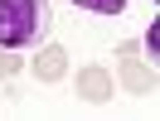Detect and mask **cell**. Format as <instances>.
Returning <instances> with one entry per match:
<instances>
[{
    "mask_svg": "<svg viewBox=\"0 0 160 121\" xmlns=\"http://www.w3.org/2000/svg\"><path fill=\"white\" fill-rule=\"evenodd\" d=\"M121 82H126L131 92H150V82H155V68H146L136 53H121Z\"/></svg>",
    "mask_w": 160,
    "mask_h": 121,
    "instance_id": "obj_4",
    "label": "cell"
},
{
    "mask_svg": "<svg viewBox=\"0 0 160 121\" xmlns=\"http://www.w3.org/2000/svg\"><path fill=\"white\" fill-rule=\"evenodd\" d=\"M20 68H24V58H20V53H15V49H0V78H15Z\"/></svg>",
    "mask_w": 160,
    "mask_h": 121,
    "instance_id": "obj_6",
    "label": "cell"
},
{
    "mask_svg": "<svg viewBox=\"0 0 160 121\" xmlns=\"http://www.w3.org/2000/svg\"><path fill=\"white\" fill-rule=\"evenodd\" d=\"M146 49H150V68H155V58H160V24H150V34H146Z\"/></svg>",
    "mask_w": 160,
    "mask_h": 121,
    "instance_id": "obj_7",
    "label": "cell"
},
{
    "mask_svg": "<svg viewBox=\"0 0 160 121\" xmlns=\"http://www.w3.org/2000/svg\"><path fill=\"white\" fill-rule=\"evenodd\" d=\"M63 73H68V53L53 49V44L39 49V58H34V78H39V82H58Z\"/></svg>",
    "mask_w": 160,
    "mask_h": 121,
    "instance_id": "obj_3",
    "label": "cell"
},
{
    "mask_svg": "<svg viewBox=\"0 0 160 121\" xmlns=\"http://www.w3.org/2000/svg\"><path fill=\"white\" fill-rule=\"evenodd\" d=\"M53 29V0H0V49H34Z\"/></svg>",
    "mask_w": 160,
    "mask_h": 121,
    "instance_id": "obj_1",
    "label": "cell"
},
{
    "mask_svg": "<svg viewBox=\"0 0 160 121\" xmlns=\"http://www.w3.org/2000/svg\"><path fill=\"white\" fill-rule=\"evenodd\" d=\"M78 10H92V15H121L126 10V0H73Z\"/></svg>",
    "mask_w": 160,
    "mask_h": 121,
    "instance_id": "obj_5",
    "label": "cell"
},
{
    "mask_svg": "<svg viewBox=\"0 0 160 121\" xmlns=\"http://www.w3.org/2000/svg\"><path fill=\"white\" fill-rule=\"evenodd\" d=\"M78 97H88V102H112V73H107V68H82V73H78Z\"/></svg>",
    "mask_w": 160,
    "mask_h": 121,
    "instance_id": "obj_2",
    "label": "cell"
},
{
    "mask_svg": "<svg viewBox=\"0 0 160 121\" xmlns=\"http://www.w3.org/2000/svg\"><path fill=\"white\" fill-rule=\"evenodd\" d=\"M150 5H160V0H150Z\"/></svg>",
    "mask_w": 160,
    "mask_h": 121,
    "instance_id": "obj_8",
    "label": "cell"
}]
</instances>
